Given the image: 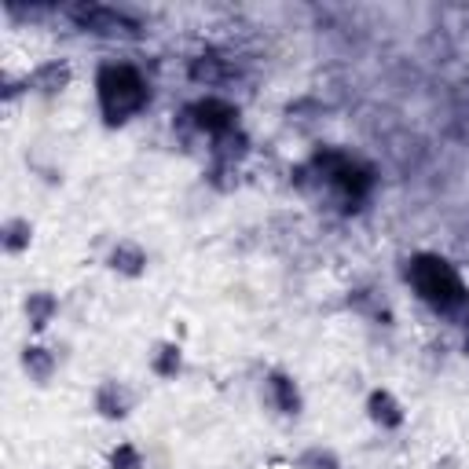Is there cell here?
I'll return each mask as SVG.
<instances>
[{"label":"cell","instance_id":"cell-1","mask_svg":"<svg viewBox=\"0 0 469 469\" xmlns=\"http://www.w3.org/2000/svg\"><path fill=\"white\" fill-rule=\"evenodd\" d=\"M407 283L411 290L436 312H458L469 301V290L451 261L440 254H414L407 261Z\"/></svg>","mask_w":469,"mask_h":469},{"label":"cell","instance_id":"cell-2","mask_svg":"<svg viewBox=\"0 0 469 469\" xmlns=\"http://www.w3.org/2000/svg\"><path fill=\"white\" fill-rule=\"evenodd\" d=\"M96 96H99L103 118L110 125H121L147 107L151 89H147V78L132 63H103L96 74Z\"/></svg>","mask_w":469,"mask_h":469},{"label":"cell","instance_id":"cell-3","mask_svg":"<svg viewBox=\"0 0 469 469\" xmlns=\"http://www.w3.org/2000/svg\"><path fill=\"white\" fill-rule=\"evenodd\" d=\"M312 172H316L319 180H327V183L341 194V202L352 205V209H356V205L370 194V187H374L370 169L360 165L352 154H341V151H319V154L312 158Z\"/></svg>","mask_w":469,"mask_h":469},{"label":"cell","instance_id":"cell-4","mask_svg":"<svg viewBox=\"0 0 469 469\" xmlns=\"http://www.w3.org/2000/svg\"><path fill=\"white\" fill-rule=\"evenodd\" d=\"M70 19L81 30L99 34V37H140L143 34L140 19H132L129 12L110 8V5H74L70 8Z\"/></svg>","mask_w":469,"mask_h":469},{"label":"cell","instance_id":"cell-5","mask_svg":"<svg viewBox=\"0 0 469 469\" xmlns=\"http://www.w3.org/2000/svg\"><path fill=\"white\" fill-rule=\"evenodd\" d=\"M187 118H191V125H194L198 132H209L213 140L224 136V132H234V129H239V110H234L227 99H220V96L198 99V103L187 110Z\"/></svg>","mask_w":469,"mask_h":469},{"label":"cell","instance_id":"cell-6","mask_svg":"<svg viewBox=\"0 0 469 469\" xmlns=\"http://www.w3.org/2000/svg\"><path fill=\"white\" fill-rule=\"evenodd\" d=\"M367 414H370V422L381 425V429H400V425H403V407L396 403V396H392L389 389H374V392H370Z\"/></svg>","mask_w":469,"mask_h":469},{"label":"cell","instance_id":"cell-7","mask_svg":"<svg viewBox=\"0 0 469 469\" xmlns=\"http://www.w3.org/2000/svg\"><path fill=\"white\" fill-rule=\"evenodd\" d=\"M30 85H34L37 92H45V96L63 92V89L70 85V63H67V59H48V63H41V67L30 74Z\"/></svg>","mask_w":469,"mask_h":469},{"label":"cell","instance_id":"cell-8","mask_svg":"<svg viewBox=\"0 0 469 469\" xmlns=\"http://www.w3.org/2000/svg\"><path fill=\"white\" fill-rule=\"evenodd\" d=\"M268 392H272V403H276L283 414H301V389L294 385L290 374L276 370V374L268 378Z\"/></svg>","mask_w":469,"mask_h":469},{"label":"cell","instance_id":"cell-9","mask_svg":"<svg viewBox=\"0 0 469 469\" xmlns=\"http://www.w3.org/2000/svg\"><path fill=\"white\" fill-rule=\"evenodd\" d=\"M110 268L121 272V276H129V279H136V276L147 272V254L136 243H118L114 254H110Z\"/></svg>","mask_w":469,"mask_h":469},{"label":"cell","instance_id":"cell-10","mask_svg":"<svg viewBox=\"0 0 469 469\" xmlns=\"http://www.w3.org/2000/svg\"><path fill=\"white\" fill-rule=\"evenodd\" d=\"M96 411L103 418H125L129 414V396L118 381H103L99 392H96Z\"/></svg>","mask_w":469,"mask_h":469},{"label":"cell","instance_id":"cell-11","mask_svg":"<svg viewBox=\"0 0 469 469\" xmlns=\"http://www.w3.org/2000/svg\"><path fill=\"white\" fill-rule=\"evenodd\" d=\"M56 312H59V301H56L48 290H37V294L26 297V316H30V327H34V330H45Z\"/></svg>","mask_w":469,"mask_h":469},{"label":"cell","instance_id":"cell-12","mask_svg":"<svg viewBox=\"0 0 469 469\" xmlns=\"http://www.w3.org/2000/svg\"><path fill=\"white\" fill-rule=\"evenodd\" d=\"M227 78V63L220 59V56H198L194 63H191V81H198V85H220Z\"/></svg>","mask_w":469,"mask_h":469},{"label":"cell","instance_id":"cell-13","mask_svg":"<svg viewBox=\"0 0 469 469\" xmlns=\"http://www.w3.org/2000/svg\"><path fill=\"white\" fill-rule=\"evenodd\" d=\"M23 367H26V374H30V378L48 381V378H52V370H56V360H52V352H48V349L30 345V349L23 352Z\"/></svg>","mask_w":469,"mask_h":469},{"label":"cell","instance_id":"cell-14","mask_svg":"<svg viewBox=\"0 0 469 469\" xmlns=\"http://www.w3.org/2000/svg\"><path fill=\"white\" fill-rule=\"evenodd\" d=\"M151 370L158 378H176L180 374V345H172V341L158 345L154 356H151Z\"/></svg>","mask_w":469,"mask_h":469},{"label":"cell","instance_id":"cell-15","mask_svg":"<svg viewBox=\"0 0 469 469\" xmlns=\"http://www.w3.org/2000/svg\"><path fill=\"white\" fill-rule=\"evenodd\" d=\"M30 239H34L30 220L16 216V220H8V224H5V250H8V254H23V250L30 246Z\"/></svg>","mask_w":469,"mask_h":469},{"label":"cell","instance_id":"cell-16","mask_svg":"<svg viewBox=\"0 0 469 469\" xmlns=\"http://www.w3.org/2000/svg\"><path fill=\"white\" fill-rule=\"evenodd\" d=\"M297 465H301V469H341V462H338V454H334L330 447H308V451L297 458Z\"/></svg>","mask_w":469,"mask_h":469},{"label":"cell","instance_id":"cell-17","mask_svg":"<svg viewBox=\"0 0 469 469\" xmlns=\"http://www.w3.org/2000/svg\"><path fill=\"white\" fill-rule=\"evenodd\" d=\"M110 465H114V469H143V462H140V451H136L132 443H121V447L110 454Z\"/></svg>","mask_w":469,"mask_h":469}]
</instances>
